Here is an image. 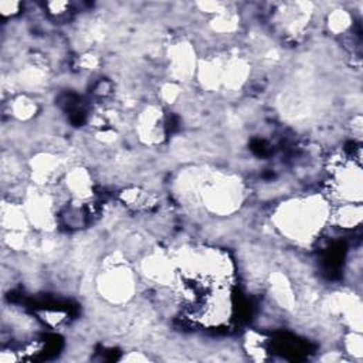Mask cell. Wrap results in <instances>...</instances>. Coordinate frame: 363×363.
<instances>
[{
	"label": "cell",
	"mask_w": 363,
	"mask_h": 363,
	"mask_svg": "<svg viewBox=\"0 0 363 363\" xmlns=\"http://www.w3.org/2000/svg\"><path fill=\"white\" fill-rule=\"evenodd\" d=\"M135 132L145 145H159L165 138V115L160 105L149 104L135 120Z\"/></svg>",
	"instance_id": "cell-3"
},
{
	"label": "cell",
	"mask_w": 363,
	"mask_h": 363,
	"mask_svg": "<svg viewBox=\"0 0 363 363\" xmlns=\"http://www.w3.org/2000/svg\"><path fill=\"white\" fill-rule=\"evenodd\" d=\"M182 97V89L179 86V82L171 81V82H166L160 87L159 91V98L162 101V104L166 105H174L176 104Z\"/></svg>",
	"instance_id": "cell-8"
},
{
	"label": "cell",
	"mask_w": 363,
	"mask_h": 363,
	"mask_svg": "<svg viewBox=\"0 0 363 363\" xmlns=\"http://www.w3.org/2000/svg\"><path fill=\"white\" fill-rule=\"evenodd\" d=\"M268 286L275 305L281 306L284 310H292V306L297 302V298L288 277L280 271L272 272L268 277Z\"/></svg>",
	"instance_id": "cell-4"
},
{
	"label": "cell",
	"mask_w": 363,
	"mask_h": 363,
	"mask_svg": "<svg viewBox=\"0 0 363 363\" xmlns=\"http://www.w3.org/2000/svg\"><path fill=\"white\" fill-rule=\"evenodd\" d=\"M362 216V203H339L335 209H331L329 223L342 230H353L360 226Z\"/></svg>",
	"instance_id": "cell-5"
},
{
	"label": "cell",
	"mask_w": 363,
	"mask_h": 363,
	"mask_svg": "<svg viewBox=\"0 0 363 363\" xmlns=\"http://www.w3.org/2000/svg\"><path fill=\"white\" fill-rule=\"evenodd\" d=\"M326 26L333 36L345 35L352 27V16L348 10L335 9L326 16Z\"/></svg>",
	"instance_id": "cell-7"
},
{
	"label": "cell",
	"mask_w": 363,
	"mask_h": 363,
	"mask_svg": "<svg viewBox=\"0 0 363 363\" xmlns=\"http://www.w3.org/2000/svg\"><path fill=\"white\" fill-rule=\"evenodd\" d=\"M78 64L82 70H87V71H94L100 67V57L97 54L87 51L84 53L81 57L78 59Z\"/></svg>",
	"instance_id": "cell-10"
},
{
	"label": "cell",
	"mask_w": 363,
	"mask_h": 363,
	"mask_svg": "<svg viewBox=\"0 0 363 363\" xmlns=\"http://www.w3.org/2000/svg\"><path fill=\"white\" fill-rule=\"evenodd\" d=\"M10 115L19 122H29L36 118L39 104L29 94H19L10 101Z\"/></svg>",
	"instance_id": "cell-6"
},
{
	"label": "cell",
	"mask_w": 363,
	"mask_h": 363,
	"mask_svg": "<svg viewBox=\"0 0 363 363\" xmlns=\"http://www.w3.org/2000/svg\"><path fill=\"white\" fill-rule=\"evenodd\" d=\"M344 346L346 353H349L355 359L362 357V351H363V344H362V335L360 332L351 331L346 337L344 338Z\"/></svg>",
	"instance_id": "cell-9"
},
{
	"label": "cell",
	"mask_w": 363,
	"mask_h": 363,
	"mask_svg": "<svg viewBox=\"0 0 363 363\" xmlns=\"http://www.w3.org/2000/svg\"><path fill=\"white\" fill-rule=\"evenodd\" d=\"M46 9L48 10V13L51 16L62 17V16L67 15V12L70 10V3H67V2H51V3L46 5Z\"/></svg>",
	"instance_id": "cell-11"
},
{
	"label": "cell",
	"mask_w": 363,
	"mask_h": 363,
	"mask_svg": "<svg viewBox=\"0 0 363 363\" xmlns=\"http://www.w3.org/2000/svg\"><path fill=\"white\" fill-rule=\"evenodd\" d=\"M21 3L19 2H0V13L5 17H12L20 13Z\"/></svg>",
	"instance_id": "cell-12"
},
{
	"label": "cell",
	"mask_w": 363,
	"mask_h": 363,
	"mask_svg": "<svg viewBox=\"0 0 363 363\" xmlns=\"http://www.w3.org/2000/svg\"><path fill=\"white\" fill-rule=\"evenodd\" d=\"M331 205L324 194L294 198L274 212L272 223L281 236L298 243H310L328 225Z\"/></svg>",
	"instance_id": "cell-1"
},
{
	"label": "cell",
	"mask_w": 363,
	"mask_h": 363,
	"mask_svg": "<svg viewBox=\"0 0 363 363\" xmlns=\"http://www.w3.org/2000/svg\"><path fill=\"white\" fill-rule=\"evenodd\" d=\"M244 199V187L241 180L234 175L220 172L206 174L199 193V202L212 214L227 217L236 213Z\"/></svg>",
	"instance_id": "cell-2"
}]
</instances>
